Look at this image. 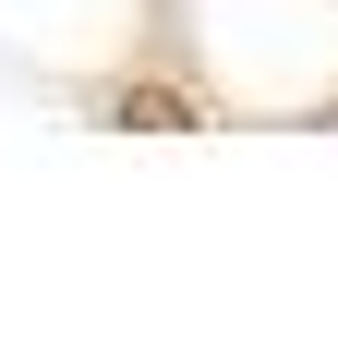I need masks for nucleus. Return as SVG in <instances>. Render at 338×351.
<instances>
[{"label":"nucleus","instance_id":"obj_1","mask_svg":"<svg viewBox=\"0 0 338 351\" xmlns=\"http://www.w3.org/2000/svg\"><path fill=\"white\" fill-rule=\"evenodd\" d=\"M109 121H121V134H194V97H169V85H121Z\"/></svg>","mask_w":338,"mask_h":351}]
</instances>
